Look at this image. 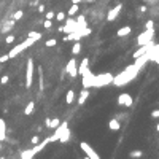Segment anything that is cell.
<instances>
[{
  "mask_svg": "<svg viewBox=\"0 0 159 159\" xmlns=\"http://www.w3.org/2000/svg\"><path fill=\"white\" fill-rule=\"evenodd\" d=\"M148 61H149L148 53H145L143 56L137 58L132 65H129L124 72H121L119 75H116V77L113 78V85H115V86H124V85H127L129 81H132L137 75H138V72L143 69V65H145Z\"/></svg>",
  "mask_w": 159,
  "mask_h": 159,
  "instance_id": "cell-1",
  "label": "cell"
},
{
  "mask_svg": "<svg viewBox=\"0 0 159 159\" xmlns=\"http://www.w3.org/2000/svg\"><path fill=\"white\" fill-rule=\"evenodd\" d=\"M59 142L61 143H65L70 140V129H69V124L67 121H64V123H61L58 127L54 129V134L50 137V142Z\"/></svg>",
  "mask_w": 159,
  "mask_h": 159,
  "instance_id": "cell-2",
  "label": "cell"
},
{
  "mask_svg": "<svg viewBox=\"0 0 159 159\" xmlns=\"http://www.w3.org/2000/svg\"><path fill=\"white\" fill-rule=\"evenodd\" d=\"M113 75L111 73H100V75H94L92 78V88H104L107 85L113 83Z\"/></svg>",
  "mask_w": 159,
  "mask_h": 159,
  "instance_id": "cell-3",
  "label": "cell"
},
{
  "mask_svg": "<svg viewBox=\"0 0 159 159\" xmlns=\"http://www.w3.org/2000/svg\"><path fill=\"white\" fill-rule=\"evenodd\" d=\"M34 43H35V40H32L30 37H27V40H26V42H22V43H19L18 46H14V48H13L10 53H8V58H10V59L16 58V56L19 54V53H22L26 48H29V46H30V45H34Z\"/></svg>",
  "mask_w": 159,
  "mask_h": 159,
  "instance_id": "cell-4",
  "label": "cell"
},
{
  "mask_svg": "<svg viewBox=\"0 0 159 159\" xmlns=\"http://www.w3.org/2000/svg\"><path fill=\"white\" fill-rule=\"evenodd\" d=\"M153 37H154V27H153V29H145V32H142V34L138 35V38H137V45H138V46L146 45L148 42H151V40H153Z\"/></svg>",
  "mask_w": 159,
  "mask_h": 159,
  "instance_id": "cell-5",
  "label": "cell"
},
{
  "mask_svg": "<svg viewBox=\"0 0 159 159\" xmlns=\"http://www.w3.org/2000/svg\"><path fill=\"white\" fill-rule=\"evenodd\" d=\"M78 29H85V27H81V26L77 22V19H73V18H69V19H65V26H64L62 32L70 34V32H75V30H78Z\"/></svg>",
  "mask_w": 159,
  "mask_h": 159,
  "instance_id": "cell-6",
  "label": "cell"
},
{
  "mask_svg": "<svg viewBox=\"0 0 159 159\" xmlns=\"http://www.w3.org/2000/svg\"><path fill=\"white\" fill-rule=\"evenodd\" d=\"M80 148H81V151L85 153L89 159H99V157H100L99 153H96V149L92 148L88 142H81V143H80Z\"/></svg>",
  "mask_w": 159,
  "mask_h": 159,
  "instance_id": "cell-7",
  "label": "cell"
},
{
  "mask_svg": "<svg viewBox=\"0 0 159 159\" xmlns=\"http://www.w3.org/2000/svg\"><path fill=\"white\" fill-rule=\"evenodd\" d=\"M34 81V61L32 58L27 59V70H26V88H30Z\"/></svg>",
  "mask_w": 159,
  "mask_h": 159,
  "instance_id": "cell-8",
  "label": "cell"
},
{
  "mask_svg": "<svg viewBox=\"0 0 159 159\" xmlns=\"http://www.w3.org/2000/svg\"><path fill=\"white\" fill-rule=\"evenodd\" d=\"M118 104L121 107H132L134 99H132V96H130V94H127V92H123V94L118 96Z\"/></svg>",
  "mask_w": 159,
  "mask_h": 159,
  "instance_id": "cell-9",
  "label": "cell"
},
{
  "mask_svg": "<svg viewBox=\"0 0 159 159\" xmlns=\"http://www.w3.org/2000/svg\"><path fill=\"white\" fill-rule=\"evenodd\" d=\"M65 70H67V73L70 75L72 78H77L78 77V64L75 59H70L67 62V67H65Z\"/></svg>",
  "mask_w": 159,
  "mask_h": 159,
  "instance_id": "cell-10",
  "label": "cell"
},
{
  "mask_svg": "<svg viewBox=\"0 0 159 159\" xmlns=\"http://www.w3.org/2000/svg\"><path fill=\"white\" fill-rule=\"evenodd\" d=\"M121 10H123V3H118L116 6H113L108 11V14H107V21H115L118 18V14L121 13Z\"/></svg>",
  "mask_w": 159,
  "mask_h": 159,
  "instance_id": "cell-11",
  "label": "cell"
},
{
  "mask_svg": "<svg viewBox=\"0 0 159 159\" xmlns=\"http://www.w3.org/2000/svg\"><path fill=\"white\" fill-rule=\"evenodd\" d=\"M81 77H83V88H92V78H94V75H92V72L88 69L85 73H83L81 75Z\"/></svg>",
  "mask_w": 159,
  "mask_h": 159,
  "instance_id": "cell-12",
  "label": "cell"
},
{
  "mask_svg": "<svg viewBox=\"0 0 159 159\" xmlns=\"http://www.w3.org/2000/svg\"><path fill=\"white\" fill-rule=\"evenodd\" d=\"M154 45V42L151 40V42H148L146 45H142V46H140V48L134 53V59H137V58H140V56H143L145 53H148L149 50H151V46Z\"/></svg>",
  "mask_w": 159,
  "mask_h": 159,
  "instance_id": "cell-13",
  "label": "cell"
},
{
  "mask_svg": "<svg viewBox=\"0 0 159 159\" xmlns=\"http://www.w3.org/2000/svg\"><path fill=\"white\" fill-rule=\"evenodd\" d=\"M148 56H149V61H154L156 64H159V45H153L151 50L148 51Z\"/></svg>",
  "mask_w": 159,
  "mask_h": 159,
  "instance_id": "cell-14",
  "label": "cell"
},
{
  "mask_svg": "<svg viewBox=\"0 0 159 159\" xmlns=\"http://www.w3.org/2000/svg\"><path fill=\"white\" fill-rule=\"evenodd\" d=\"M6 140V123L5 119L0 118V142H5Z\"/></svg>",
  "mask_w": 159,
  "mask_h": 159,
  "instance_id": "cell-15",
  "label": "cell"
},
{
  "mask_svg": "<svg viewBox=\"0 0 159 159\" xmlns=\"http://www.w3.org/2000/svg\"><path fill=\"white\" fill-rule=\"evenodd\" d=\"M88 69H89V59H88V58H85V59L81 61V64L78 65V75H83Z\"/></svg>",
  "mask_w": 159,
  "mask_h": 159,
  "instance_id": "cell-16",
  "label": "cell"
},
{
  "mask_svg": "<svg viewBox=\"0 0 159 159\" xmlns=\"http://www.w3.org/2000/svg\"><path fill=\"white\" fill-rule=\"evenodd\" d=\"M108 129H110V130H119V129H121V123H119V119H118V118L110 119V121H108Z\"/></svg>",
  "mask_w": 159,
  "mask_h": 159,
  "instance_id": "cell-17",
  "label": "cell"
},
{
  "mask_svg": "<svg viewBox=\"0 0 159 159\" xmlns=\"http://www.w3.org/2000/svg\"><path fill=\"white\" fill-rule=\"evenodd\" d=\"M88 97H89V89H88V88H85V89H83V91L80 92L78 104H80V105H83V104H85V102L88 100Z\"/></svg>",
  "mask_w": 159,
  "mask_h": 159,
  "instance_id": "cell-18",
  "label": "cell"
},
{
  "mask_svg": "<svg viewBox=\"0 0 159 159\" xmlns=\"http://www.w3.org/2000/svg\"><path fill=\"white\" fill-rule=\"evenodd\" d=\"M34 156H35V151H34V149H26V151H22V153L19 154L21 159H30V157H34Z\"/></svg>",
  "mask_w": 159,
  "mask_h": 159,
  "instance_id": "cell-19",
  "label": "cell"
},
{
  "mask_svg": "<svg viewBox=\"0 0 159 159\" xmlns=\"http://www.w3.org/2000/svg\"><path fill=\"white\" fill-rule=\"evenodd\" d=\"M80 11V3H72V6L69 8V16H75Z\"/></svg>",
  "mask_w": 159,
  "mask_h": 159,
  "instance_id": "cell-20",
  "label": "cell"
},
{
  "mask_svg": "<svg viewBox=\"0 0 159 159\" xmlns=\"http://www.w3.org/2000/svg\"><path fill=\"white\" fill-rule=\"evenodd\" d=\"M130 30H132V29H130L129 26L121 27V29L118 30V37H126V35H129V34H130Z\"/></svg>",
  "mask_w": 159,
  "mask_h": 159,
  "instance_id": "cell-21",
  "label": "cell"
},
{
  "mask_svg": "<svg viewBox=\"0 0 159 159\" xmlns=\"http://www.w3.org/2000/svg\"><path fill=\"white\" fill-rule=\"evenodd\" d=\"M65 102H67L69 105H70V104H73V102H75V92H73L72 89L67 92V96H65Z\"/></svg>",
  "mask_w": 159,
  "mask_h": 159,
  "instance_id": "cell-22",
  "label": "cell"
},
{
  "mask_svg": "<svg viewBox=\"0 0 159 159\" xmlns=\"http://www.w3.org/2000/svg\"><path fill=\"white\" fill-rule=\"evenodd\" d=\"M80 53H81V43L77 40V42H75V45H73V48H72V54L77 56V54H80Z\"/></svg>",
  "mask_w": 159,
  "mask_h": 159,
  "instance_id": "cell-23",
  "label": "cell"
},
{
  "mask_svg": "<svg viewBox=\"0 0 159 159\" xmlns=\"http://www.w3.org/2000/svg\"><path fill=\"white\" fill-rule=\"evenodd\" d=\"M34 108H35V102H29L27 107H26V110H24V115H32Z\"/></svg>",
  "mask_w": 159,
  "mask_h": 159,
  "instance_id": "cell-24",
  "label": "cell"
},
{
  "mask_svg": "<svg viewBox=\"0 0 159 159\" xmlns=\"http://www.w3.org/2000/svg\"><path fill=\"white\" fill-rule=\"evenodd\" d=\"M27 37H30L32 40L38 42V40L42 38V34H40V32H35V30H32V32H29V35H27Z\"/></svg>",
  "mask_w": 159,
  "mask_h": 159,
  "instance_id": "cell-25",
  "label": "cell"
},
{
  "mask_svg": "<svg viewBox=\"0 0 159 159\" xmlns=\"http://www.w3.org/2000/svg\"><path fill=\"white\" fill-rule=\"evenodd\" d=\"M13 26H14V19H13V21H10V22H6V24L3 26V29H2V32H3V34H6V32H10V30L13 29Z\"/></svg>",
  "mask_w": 159,
  "mask_h": 159,
  "instance_id": "cell-26",
  "label": "cell"
},
{
  "mask_svg": "<svg viewBox=\"0 0 159 159\" xmlns=\"http://www.w3.org/2000/svg\"><path fill=\"white\" fill-rule=\"evenodd\" d=\"M59 124H61V119H59V118H54V119L50 121V126H48V127H50V129H56Z\"/></svg>",
  "mask_w": 159,
  "mask_h": 159,
  "instance_id": "cell-27",
  "label": "cell"
},
{
  "mask_svg": "<svg viewBox=\"0 0 159 159\" xmlns=\"http://www.w3.org/2000/svg\"><path fill=\"white\" fill-rule=\"evenodd\" d=\"M77 22H78L81 27H88V22H86V18H85V16H78V18H77Z\"/></svg>",
  "mask_w": 159,
  "mask_h": 159,
  "instance_id": "cell-28",
  "label": "cell"
},
{
  "mask_svg": "<svg viewBox=\"0 0 159 159\" xmlns=\"http://www.w3.org/2000/svg\"><path fill=\"white\" fill-rule=\"evenodd\" d=\"M46 48H53V46H56V45H58V40H56V38H50V40H46Z\"/></svg>",
  "mask_w": 159,
  "mask_h": 159,
  "instance_id": "cell-29",
  "label": "cell"
},
{
  "mask_svg": "<svg viewBox=\"0 0 159 159\" xmlns=\"http://www.w3.org/2000/svg\"><path fill=\"white\" fill-rule=\"evenodd\" d=\"M129 156H130V157H142V156H143V151H140V149H135V151H130Z\"/></svg>",
  "mask_w": 159,
  "mask_h": 159,
  "instance_id": "cell-30",
  "label": "cell"
},
{
  "mask_svg": "<svg viewBox=\"0 0 159 159\" xmlns=\"http://www.w3.org/2000/svg\"><path fill=\"white\" fill-rule=\"evenodd\" d=\"M22 16H24V11H21V10H18V11H16V13L13 14V19H14V21H19V19H21Z\"/></svg>",
  "mask_w": 159,
  "mask_h": 159,
  "instance_id": "cell-31",
  "label": "cell"
},
{
  "mask_svg": "<svg viewBox=\"0 0 159 159\" xmlns=\"http://www.w3.org/2000/svg\"><path fill=\"white\" fill-rule=\"evenodd\" d=\"M38 75H40V91H45V86H43V70L38 69Z\"/></svg>",
  "mask_w": 159,
  "mask_h": 159,
  "instance_id": "cell-32",
  "label": "cell"
},
{
  "mask_svg": "<svg viewBox=\"0 0 159 159\" xmlns=\"http://www.w3.org/2000/svg\"><path fill=\"white\" fill-rule=\"evenodd\" d=\"M56 19H58L59 22L65 21V13H56Z\"/></svg>",
  "mask_w": 159,
  "mask_h": 159,
  "instance_id": "cell-33",
  "label": "cell"
},
{
  "mask_svg": "<svg viewBox=\"0 0 159 159\" xmlns=\"http://www.w3.org/2000/svg\"><path fill=\"white\" fill-rule=\"evenodd\" d=\"M54 18H56V13H54V11H48V13L45 14V19H54Z\"/></svg>",
  "mask_w": 159,
  "mask_h": 159,
  "instance_id": "cell-34",
  "label": "cell"
},
{
  "mask_svg": "<svg viewBox=\"0 0 159 159\" xmlns=\"http://www.w3.org/2000/svg\"><path fill=\"white\" fill-rule=\"evenodd\" d=\"M53 27V19H45V29H51Z\"/></svg>",
  "mask_w": 159,
  "mask_h": 159,
  "instance_id": "cell-35",
  "label": "cell"
},
{
  "mask_svg": "<svg viewBox=\"0 0 159 159\" xmlns=\"http://www.w3.org/2000/svg\"><path fill=\"white\" fill-rule=\"evenodd\" d=\"M14 38H16L14 35H6V38H5V42H6L8 45H10V43H13V42H14Z\"/></svg>",
  "mask_w": 159,
  "mask_h": 159,
  "instance_id": "cell-36",
  "label": "cell"
},
{
  "mask_svg": "<svg viewBox=\"0 0 159 159\" xmlns=\"http://www.w3.org/2000/svg\"><path fill=\"white\" fill-rule=\"evenodd\" d=\"M8 80H10V77H8V75H3V77L0 78V83H2V85H6Z\"/></svg>",
  "mask_w": 159,
  "mask_h": 159,
  "instance_id": "cell-37",
  "label": "cell"
},
{
  "mask_svg": "<svg viewBox=\"0 0 159 159\" xmlns=\"http://www.w3.org/2000/svg\"><path fill=\"white\" fill-rule=\"evenodd\" d=\"M153 26H154V22L149 19V21H146V24H145V29H153Z\"/></svg>",
  "mask_w": 159,
  "mask_h": 159,
  "instance_id": "cell-38",
  "label": "cell"
},
{
  "mask_svg": "<svg viewBox=\"0 0 159 159\" xmlns=\"http://www.w3.org/2000/svg\"><path fill=\"white\" fill-rule=\"evenodd\" d=\"M151 118L159 119V110H153V111H151Z\"/></svg>",
  "mask_w": 159,
  "mask_h": 159,
  "instance_id": "cell-39",
  "label": "cell"
},
{
  "mask_svg": "<svg viewBox=\"0 0 159 159\" xmlns=\"http://www.w3.org/2000/svg\"><path fill=\"white\" fill-rule=\"evenodd\" d=\"M6 61H10V58H8V54H5V56H0V64H3V62H6Z\"/></svg>",
  "mask_w": 159,
  "mask_h": 159,
  "instance_id": "cell-40",
  "label": "cell"
},
{
  "mask_svg": "<svg viewBox=\"0 0 159 159\" xmlns=\"http://www.w3.org/2000/svg\"><path fill=\"white\" fill-rule=\"evenodd\" d=\"M30 142H32V145H37V143L40 142V138H38V135H34V137H32V140H30Z\"/></svg>",
  "mask_w": 159,
  "mask_h": 159,
  "instance_id": "cell-41",
  "label": "cell"
},
{
  "mask_svg": "<svg viewBox=\"0 0 159 159\" xmlns=\"http://www.w3.org/2000/svg\"><path fill=\"white\" fill-rule=\"evenodd\" d=\"M138 10L142 11V13H146V10H148V6H146V5H142V6L138 8Z\"/></svg>",
  "mask_w": 159,
  "mask_h": 159,
  "instance_id": "cell-42",
  "label": "cell"
},
{
  "mask_svg": "<svg viewBox=\"0 0 159 159\" xmlns=\"http://www.w3.org/2000/svg\"><path fill=\"white\" fill-rule=\"evenodd\" d=\"M38 11H40V13L45 11V5H40V3H38Z\"/></svg>",
  "mask_w": 159,
  "mask_h": 159,
  "instance_id": "cell-43",
  "label": "cell"
},
{
  "mask_svg": "<svg viewBox=\"0 0 159 159\" xmlns=\"http://www.w3.org/2000/svg\"><path fill=\"white\" fill-rule=\"evenodd\" d=\"M145 2H146V3H157L159 0H145Z\"/></svg>",
  "mask_w": 159,
  "mask_h": 159,
  "instance_id": "cell-44",
  "label": "cell"
},
{
  "mask_svg": "<svg viewBox=\"0 0 159 159\" xmlns=\"http://www.w3.org/2000/svg\"><path fill=\"white\" fill-rule=\"evenodd\" d=\"M156 130H157V132H159V123L156 124Z\"/></svg>",
  "mask_w": 159,
  "mask_h": 159,
  "instance_id": "cell-45",
  "label": "cell"
}]
</instances>
